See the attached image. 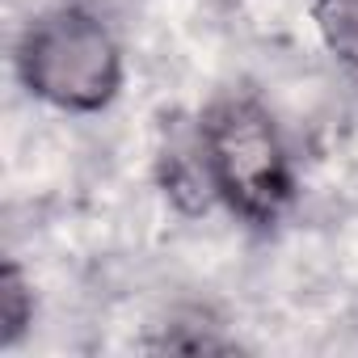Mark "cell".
<instances>
[{"label":"cell","instance_id":"3","mask_svg":"<svg viewBox=\"0 0 358 358\" xmlns=\"http://www.w3.org/2000/svg\"><path fill=\"white\" fill-rule=\"evenodd\" d=\"M312 22L324 51L358 80V0H312Z\"/></svg>","mask_w":358,"mask_h":358},{"label":"cell","instance_id":"4","mask_svg":"<svg viewBox=\"0 0 358 358\" xmlns=\"http://www.w3.org/2000/svg\"><path fill=\"white\" fill-rule=\"evenodd\" d=\"M30 324H34V282L26 278L22 262L9 257L0 270V350H13Z\"/></svg>","mask_w":358,"mask_h":358},{"label":"cell","instance_id":"2","mask_svg":"<svg viewBox=\"0 0 358 358\" xmlns=\"http://www.w3.org/2000/svg\"><path fill=\"white\" fill-rule=\"evenodd\" d=\"M22 89L64 114H101L122 93V47L85 5H55L26 22L13 47Z\"/></svg>","mask_w":358,"mask_h":358},{"label":"cell","instance_id":"1","mask_svg":"<svg viewBox=\"0 0 358 358\" xmlns=\"http://www.w3.org/2000/svg\"><path fill=\"white\" fill-rule=\"evenodd\" d=\"M199 143L215 186L236 220L270 228L295 203V164L274 114L249 93H224L199 114Z\"/></svg>","mask_w":358,"mask_h":358}]
</instances>
